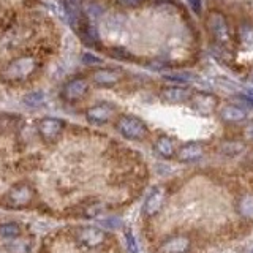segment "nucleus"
Segmentation results:
<instances>
[{
  "instance_id": "nucleus-1",
  "label": "nucleus",
  "mask_w": 253,
  "mask_h": 253,
  "mask_svg": "<svg viewBox=\"0 0 253 253\" xmlns=\"http://www.w3.org/2000/svg\"><path fill=\"white\" fill-rule=\"evenodd\" d=\"M40 68V62L35 55H19V57L8 62V65L2 70V79L10 84H21L34 76Z\"/></svg>"
},
{
  "instance_id": "nucleus-2",
  "label": "nucleus",
  "mask_w": 253,
  "mask_h": 253,
  "mask_svg": "<svg viewBox=\"0 0 253 253\" xmlns=\"http://www.w3.org/2000/svg\"><path fill=\"white\" fill-rule=\"evenodd\" d=\"M116 128L125 139H130V141H141L149 134V128L146 122L142 121V119L136 116H130V114L119 117L116 122Z\"/></svg>"
},
{
  "instance_id": "nucleus-3",
  "label": "nucleus",
  "mask_w": 253,
  "mask_h": 253,
  "mask_svg": "<svg viewBox=\"0 0 253 253\" xmlns=\"http://www.w3.org/2000/svg\"><path fill=\"white\" fill-rule=\"evenodd\" d=\"M35 198V188L27 182H19L13 185L5 195V206L10 209H26Z\"/></svg>"
},
{
  "instance_id": "nucleus-4",
  "label": "nucleus",
  "mask_w": 253,
  "mask_h": 253,
  "mask_svg": "<svg viewBox=\"0 0 253 253\" xmlns=\"http://www.w3.org/2000/svg\"><path fill=\"white\" fill-rule=\"evenodd\" d=\"M208 30L212 40L220 46H226L231 42V30L228 26V19L223 13L212 11L208 16Z\"/></svg>"
},
{
  "instance_id": "nucleus-5",
  "label": "nucleus",
  "mask_w": 253,
  "mask_h": 253,
  "mask_svg": "<svg viewBox=\"0 0 253 253\" xmlns=\"http://www.w3.org/2000/svg\"><path fill=\"white\" fill-rule=\"evenodd\" d=\"M108 236L97 226H79L75 231V241L85 249H97L106 242Z\"/></svg>"
},
{
  "instance_id": "nucleus-6",
  "label": "nucleus",
  "mask_w": 253,
  "mask_h": 253,
  "mask_svg": "<svg viewBox=\"0 0 253 253\" xmlns=\"http://www.w3.org/2000/svg\"><path fill=\"white\" fill-rule=\"evenodd\" d=\"M35 126L40 138L44 142H54L59 139L63 128H65V121L57 117H42L37 121Z\"/></svg>"
},
{
  "instance_id": "nucleus-7",
  "label": "nucleus",
  "mask_w": 253,
  "mask_h": 253,
  "mask_svg": "<svg viewBox=\"0 0 253 253\" xmlns=\"http://www.w3.org/2000/svg\"><path fill=\"white\" fill-rule=\"evenodd\" d=\"M89 89H90L89 81L83 76H76V78L68 79V81L62 85L60 97L62 100H65L68 103H75V101L83 100L87 95V92H89Z\"/></svg>"
},
{
  "instance_id": "nucleus-8",
  "label": "nucleus",
  "mask_w": 253,
  "mask_h": 253,
  "mask_svg": "<svg viewBox=\"0 0 253 253\" xmlns=\"http://www.w3.org/2000/svg\"><path fill=\"white\" fill-rule=\"evenodd\" d=\"M114 116H116V106L108 101H100L85 111L87 122L92 125H105L113 121Z\"/></svg>"
},
{
  "instance_id": "nucleus-9",
  "label": "nucleus",
  "mask_w": 253,
  "mask_h": 253,
  "mask_svg": "<svg viewBox=\"0 0 253 253\" xmlns=\"http://www.w3.org/2000/svg\"><path fill=\"white\" fill-rule=\"evenodd\" d=\"M190 106L195 111L196 114L200 116H211L215 113L217 105H218V100L215 95H212L209 92H196L192 93L190 97Z\"/></svg>"
},
{
  "instance_id": "nucleus-10",
  "label": "nucleus",
  "mask_w": 253,
  "mask_h": 253,
  "mask_svg": "<svg viewBox=\"0 0 253 253\" xmlns=\"http://www.w3.org/2000/svg\"><path fill=\"white\" fill-rule=\"evenodd\" d=\"M192 249V241L185 234H174L158 245L157 253H188Z\"/></svg>"
},
{
  "instance_id": "nucleus-11",
  "label": "nucleus",
  "mask_w": 253,
  "mask_h": 253,
  "mask_svg": "<svg viewBox=\"0 0 253 253\" xmlns=\"http://www.w3.org/2000/svg\"><path fill=\"white\" fill-rule=\"evenodd\" d=\"M204 155V144L200 141H190L182 144L177 150H176V157L180 163H193L201 160Z\"/></svg>"
},
{
  "instance_id": "nucleus-12",
  "label": "nucleus",
  "mask_w": 253,
  "mask_h": 253,
  "mask_svg": "<svg viewBox=\"0 0 253 253\" xmlns=\"http://www.w3.org/2000/svg\"><path fill=\"white\" fill-rule=\"evenodd\" d=\"M166 200V192L163 187H155L150 190V193L147 195L144 206H142V212L146 217H154L158 212L163 209V204Z\"/></svg>"
},
{
  "instance_id": "nucleus-13",
  "label": "nucleus",
  "mask_w": 253,
  "mask_h": 253,
  "mask_svg": "<svg viewBox=\"0 0 253 253\" xmlns=\"http://www.w3.org/2000/svg\"><path fill=\"white\" fill-rule=\"evenodd\" d=\"M220 119L225 124H242L249 119V108L236 103H228L218 113Z\"/></svg>"
},
{
  "instance_id": "nucleus-14",
  "label": "nucleus",
  "mask_w": 253,
  "mask_h": 253,
  "mask_svg": "<svg viewBox=\"0 0 253 253\" xmlns=\"http://www.w3.org/2000/svg\"><path fill=\"white\" fill-rule=\"evenodd\" d=\"M92 79L100 87H113L121 83L122 71L117 68H98L93 71Z\"/></svg>"
},
{
  "instance_id": "nucleus-15",
  "label": "nucleus",
  "mask_w": 253,
  "mask_h": 253,
  "mask_svg": "<svg viewBox=\"0 0 253 253\" xmlns=\"http://www.w3.org/2000/svg\"><path fill=\"white\" fill-rule=\"evenodd\" d=\"M192 90L188 87H182V85H169L165 87L160 92V97L163 101L171 103V105H179V103H185L192 97Z\"/></svg>"
},
{
  "instance_id": "nucleus-16",
  "label": "nucleus",
  "mask_w": 253,
  "mask_h": 253,
  "mask_svg": "<svg viewBox=\"0 0 253 253\" xmlns=\"http://www.w3.org/2000/svg\"><path fill=\"white\" fill-rule=\"evenodd\" d=\"M154 150L160 155L162 158H166V160H169L174 155H176V144H174V139L166 136H158L157 141L154 142Z\"/></svg>"
},
{
  "instance_id": "nucleus-17",
  "label": "nucleus",
  "mask_w": 253,
  "mask_h": 253,
  "mask_svg": "<svg viewBox=\"0 0 253 253\" xmlns=\"http://www.w3.org/2000/svg\"><path fill=\"white\" fill-rule=\"evenodd\" d=\"M236 209L241 217L247 220H253V193L242 195L239 200H237Z\"/></svg>"
},
{
  "instance_id": "nucleus-18",
  "label": "nucleus",
  "mask_w": 253,
  "mask_h": 253,
  "mask_svg": "<svg viewBox=\"0 0 253 253\" xmlns=\"http://www.w3.org/2000/svg\"><path fill=\"white\" fill-rule=\"evenodd\" d=\"M3 252L6 253H30V242L24 239H10V242L3 245Z\"/></svg>"
},
{
  "instance_id": "nucleus-19",
  "label": "nucleus",
  "mask_w": 253,
  "mask_h": 253,
  "mask_svg": "<svg viewBox=\"0 0 253 253\" xmlns=\"http://www.w3.org/2000/svg\"><path fill=\"white\" fill-rule=\"evenodd\" d=\"M19 122H22V119L13 114H0V131H13L19 126Z\"/></svg>"
},
{
  "instance_id": "nucleus-20",
  "label": "nucleus",
  "mask_w": 253,
  "mask_h": 253,
  "mask_svg": "<svg viewBox=\"0 0 253 253\" xmlns=\"http://www.w3.org/2000/svg\"><path fill=\"white\" fill-rule=\"evenodd\" d=\"M0 236L3 239H14V237L21 236V225L16 223V221H8V223L0 225Z\"/></svg>"
},
{
  "instance_id": "nucleus-21",
  "label": "nucleus",
  "mask_w": 253,
  "mask_h": 253,
  "mask_svg": "<svg viewBox=\"0 0 253 253\" xmlns=\"http://www.w3.org/2000/svg\"><path fill=\"white\" fill-rule=\"evenodd\" d=\"M22 101H24V105H27L29 108H40L44 105L46 97L42 90H35V92H29L24 95Z\"/></svg>"
},
{
  "instance_id": "nucleus-22",
  "label": "nucleus",
  "mask_w": 253,
  "mask_h": 253,
  "mask_svg": "<svg viewBox=\"0 0 253 253\" xmlns=\"http://www.w3.org/2000/svg\"><path fill=\"white\" fill-rule=\"evenodd\" d=\"M125 242H126V249H128L130 253H139L138 242L134 239V236L130 229H125Z\"/></svg>"
},
{
  "instance_id": "nucleus-23",
  "label": "nucleus",
  "mask_w": 253,
  "mask_h": 253,
  "mask_svg": "<svg viewBox=\"0 0 253 253\" xmlns=\"http://www.w3.org/2000/svg\"><path fill=\"white\" fill-rule=\"evenodd\" d=\"M117 2H119V5H122L125 8H138L144 3L146 0H117Z\"/></svg>"
},
{
  "instance_id": "nucleus-24",
  "label": "nucleus",
  "mask_w": 253,
  "mask_h": 253,
  "mask_svg": "<svg viewBox=\"0 0 253 253\" xmlns=\"http://www.w3.org/2000/svg\"><path fill=\"white\" fill-rule=\"evenodd\" d=\"M241 32H242V40H244V43H245V44H249V46H252V44H253V29L245 27V29H242Z\"/></svg>"
},
{
  "instance_id": "nucleus-25",
  "label": "nucleus",
  "mask_w": 253,
  "mask_h": 253,
  "mask_svg": "<svg viewBox=\"0 0 253 253\" xmlns=\"http://www.w3.org/2000/svg\"><path fill=\"white\" fill-rule=\"evenodd\" d=\"M83 62L84 63H89V65H98L100 59L95 57V55H92V54H89V52H84L83 54Z\"/></svg>"
},
{
  "instance_id": "nucleus-26",
  "label": "nucleus",
  "mask_w": 253,
  "mask_h": 253,
  "mask_svg": "<svg viewBox=\"0 0 253 253\" xmlns=\"http://www.w3.org/2000/svg\"><path fill=\"white\" fill-rule=\"evenodd\" d=\"M188 2V5H190V8L196 13V14H200L201 13V6H203V2L201 0H187Z\"/></svg>"
},
{
  "instance_id": "nucleus-27",
  "label": "nucleus",
  "mask_w": 253,
  "mask_h": 253,
  "mask_svg": "<svg viewBox=\"0 0 253 253\" xmlns=\"http://www.w3.org/2000/svg\"><path fill=\"white\" fill-rule=\"evenodd\" d=\"M249 78H250V81H252V83H253V70H252V71H250V76H249Z\"/></svg>"
}]
</instances>
